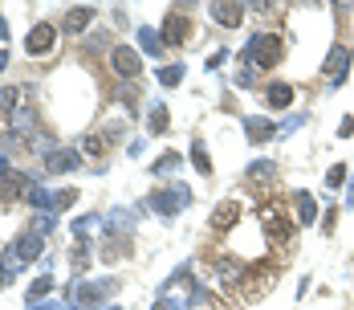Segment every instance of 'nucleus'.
<instances>
[{
	"mask_svg": "<svg viewBox=\"0 0 354 310\" xmlns=\"http://www.w3.org/2000/svg\"><path fill=\"white\" fill-rule=\"evenodd\" d=\"M159 82H163V86H179V82H183V66H163V70H159Z\"/></svg>",
	"mask_w": 354,
	"mask_h": 310,
	"instance_id": "obj_23",
	"label": "nucleus"
},
{
	"mask_svg": "<svg viewBox=\"0 0 354 310\" xmlns=\"http://www.w3.org/2000/svg\"><path fill=\"white\" fill-rule=\"evenodd\" d=\"M346 200H351V204H354V184H351V192H346Z\"/></svg>",
	"mask_w": 354,
	"mask_h": 310,
	"instance_id": "obj_36",
	"label": "nucleus"
},
{
	"mask_svg": "<svg viewBox=\"0 0 354 310\" xmlns=\"http://www.w3.org/2000/svg\"><path fill=\"white\" fill-rule=\"evenodd\" d=\"M21 98V90L17 86H8V90H0V110H12V102Z\"/></svg>",
	"mask_w": 354,
	"mask_h": 310,
	"instance_id": "obj_27",
	"label": "nucleus"
},
{
	"mask_svg": "<svg viewBox=\"0 0 354 310\" xmlns=\"http://www.w3.org/2000/svg\"><path fill=\"white\" fill-rule=\"evenodd\" d=\"M179 164H183V155H176V151H167L163 159H155V168H151V172H155V176H171V172L179 168Z\"/></svg>",
	"mask_w": 354,
	"mask_h": 310,
	"instance_id": "obj_22",
	"label": "nucleus"
},
{
	"mask_svg": "<svg viewBox=\"0 0 354 310\" xmlns=\"http://www.w3.org/2000/svg\"><path fill=\"white\" fill-rule=\"evenodd\" d=\"M244 135H249V143H269L277 135V127L269 119H244Z\"/></svg>",
	"mask_w": 354,
	"mask_h": 310,
	"instance_id": "obj_14",
	"label": "nucleus"
},
{
	"mask_svg": "<svg viewBox=\"0 0 354 310\" xmlns=\"http://www.w3.org/2000/svg\"><path fill=\"white\" fill-rule=\"evenodd\" d=\"M90 21H94V8H90V4H74V8L61 17V33H82Z\"/></svg>",
	"mask_w": 354,
	"mask_h": 310,
	"instance_id": "obj_12",
	"label": "nucleus"
},
{
	"mask_svg": "<svg viewBox=\"0 0 354 310\" xmlns=\"http://www.w3.org/2000/svg\"><path fill=\"white\" fill-rule=\"evenodd\" d=\"M74 200H78V192H74V188H65V192H57V196H53V209H70Z\"/></svg>",
	"mask_w": 354,
	"mask_h": 310,
	"instance_id": "obj_26",
	"label": "nucleus"
},
{
	"mask_svg": "<svg viewBox=\"0 0 354 310\" xmlns=\"http://www.w3.org/2000/svg\"><path fill=\"white\" fill-rule=\"evenodd\" d=\"M244 8H249V4L220 0V4H212V21H216V25H224V29H236V25L244 21Z\"/></svg>",
	"mask_w": 354,
	"mask_h": 310,
	"instance_id": "obj_9",
	"label": "nucleus"
},
{
	"mask_svg": "<svg viewBox=\"0 0 354 310\" xmlns=\"http://www.w3.org/2000/svg\"><path fill=\"white\" fill-rule=\"evenodd\" d=\"M45 168L49 172H74L78 168V151H49L45 155Z\"/></svg>",
	"mask_w": 354,
	"mask_h": 310,
	"instance_id": "obj_16",
	"label": "nucleus"
},
{
	"mask_svg": "<svg viewBox=\"0 0 354 310\" xmlns=\"http://www.w3.org/2000/svg\"><path fill=\"white\" fill-rule=\"evenodd\" d=\"M110 66H114V74H118V78H138V74H143L138 53H134V49H127V45L110 49Z\"/></svg>",
	"mask_w": 354,
	"mask_h": 310,
	"instance_id": "obj_5",
	"label": "nucleus"
},
{
	"mask_svg": "<svg viewBox=\"0 0 354 310\" xmlns=\"http://www.w3.org/2000/svg\"><path fill=\"white\" fill-rule=\"evenodd\" d=\"M281 57H285V41H281L277 33H257V37L249 41V49H244V61L257 66V70L281 66Z\"/></svg>",
	"mask_w": 354,
	"mask_h": 310,
	"instance_id": "obj_1",
	"label": "nucleus"
},
{
	"mask_svg": "<svg viewBox=\"0 0 354 310\" xmlns=\"http://www.w3.org/2000/svg\"><path fill=\"white\" fill-rule=\"evenodd\" d=\"M236 221H240V204H236V200H224V204H216V213H212V229H216V233L232 229Z\"/></svg>",
	"mask_w": 354,
	"mask_h": 310,
	"instance_id": "obj_13",
	"label": "nucleus"
},
{
	"mask_svg": "<svg viewBox=\"0 0 354 310\" xmlns=\"http://www.w3.org/2000/svg\"><path fill=\"white\" fill-rule=\"evenodd\" d=\"M82 147H86V155H102V139H94V135H90Z\"/></svg>",
	"mask_w": 354,
	"mask_h": 310,
	"instance_id": "obj_30",
	"label": "nucleus"
},
{
	"mask_svg": "<svg viewBox=\"0 0 354 310\" xmlns=\"http://www.w3.org/2000/svg\"><path fill=\"white\" fill-rule=\"evenodd\" d=\"M4 37H8V25H4V17H0V41H4Z\"/></svg>",
	"mask_w": 354,
	"mask_h": 310,
	"instance_id": "obj_33",
	"label": "nucleus"
},
{
	"mask_svg": "<svg viewBox=\"0 0 354 310\" xmlns=\"http://www.w3.org/2000/svg\"><path fill=\"white\" fill-rule=\"evenodd\" d=\"M147 204L155 209V213H163V217H176L183 204H191V192L176 184V188H167V192H155V196H147Z\"/></svg>",
	"mask_w": 354,
	"mask_h": 310,
	"instance_id": "obj_2",
	"label": "nucleus"
},
{
	"mask_svg": "<svg viewBox=\"0 0 354 310\" xmlns=\"http://www.w3.org/2000/svg\"><path fill=\"white\" fill-rule=\"evenodd\" d=\"M330 184H334V188H338V184H342V180H346V164H334V168H330Z\"/></svg>",
	"mask_w": 354,
	"mask_h": 310,
	"instance_id": "obj_29",
	"label": "nucleus"
},
{
	"mask_svg": "<svg viewBox=\"0 0 354 310\" xmlns=\"http://www.w3.org/2000/svg\"><path fill=\"white\" fill-rule=\"evenodd\" d=\"M29 127H33V110L29 106H12V135L29 131Z\"/></svg>",
	"mask_w": 354,
	"mask_h": 310,
	"instance_id": "obj_21",
	"label": "nucleus"
},
{
	"mask_svg": "<svg viewBox=\"0 0 354 310\" xmlns=\"http://www.w3.org/2000/svg\"><path fill=\"white\" fill-rule=\"evenodd\" d=\"M143 49H147V53H159V49H163V37H159L155 29H143Z\"/></svg>",
	"mask_w": 354,
	"mask_h": 310,
	"instance_id": "obj_25",
	"label": "nucleus"
},
{
	"mask_svg": "<svg viewBox=\"0 0 354 310\" xmlns=\"http://www.w3.org/2000/svg\"><path fill=\"white\" fill-rule=\"evenodd\" d=\"M216 278H220V286H240V282L249 278V269L236 266V262H220V266H216Z\"/></svg>",
	"mask_w": 354,
	"mask_h": 310,
	"instance_id": "obj_17",
	"label": "nucleus"
},
{
	"mask_svg": "<svg viewBox=\"0 0 354 310\" xmlns=\"http://www.w3.org/2000/svg\"><path fill=\"white\" fill-rule=\"evenodd\" d=\"M49 290H53V278L45 273V278H37V282L29 286V302H37V298H41V294H49Z\"/></svg>",
	"mask_w": 354,
	"mask_h": 310,
	"instance_id": "obj_24",
	"label": "nucleus"
},
{
	"mask_svg": "<svg viewBox=\"0 0 354 310\" xmlns=\"http://www.w3.org/2000/svg\"><path fill=\"white\" fill-rule=\"evenodd\" d=\"M53 41H57V29H53L49 21H41V25H33V29H29L25 49H29V57H45V53L53 49Z\"/></svg>",
	"mask_w": 354,
	"mask_h": 310,
	"instance_id": "obj_4",
	"label": "nucleus"
},
{
	"mask_svg": "<svg viewBox=\"0 0 354 310\" xmlns=\"http://www.w3.org/2000/svg\"><path fill=\"white\" fill-rule=\"evenodd\" d=\"M12 258H17V262H37V258H41V237H37L33 229H25V233L12 241Z\"/></svg>",
	"mask_w": 354,
	"mask_h": 310,
	"instance_id": "obj_8",
	"label": "nucleus"
},
{
	"mask_svg": "<svg viewBox=\"0 0 354 310\" xmlns=\"http://www.w3.org/2000/svg\"><path fill=\"white\" fill-rule=\"evenodd\" d=\"M354 131V115H346V119H342V127H338V135H342V139H346V135Z\"/></svg>",
	"mask_w": 354,
	"mask_h": 310,
	"instance_id": "obj_32",
	"label": "nucleus"
},
{
	"mask_svg": "<svg viewBox=\"0 0 354 310\" xmlns=\"http://www.w3.org/2000/svg\"><path fill=\"white\" fill-rule=\"evenodd\" d=\"M0 286H8V269L0 266Z\"/></svg>",
	"mask_w": 354,
	"mask_h": 310,
	"instance_id": "obj_34",
	"label": "nucleus"
},
{
	"mask_svg": "<svg viewBox=\"0 0 354 310\" xmlns=\"http://www.w3.org/2000/svg\"><path fill=\"white\" fill-rule=\"evenodd\" d=\"M29 192V172H8V176L0 180V200L12 209V204H21V196Z\"/></svg>",
	"mask_w": 354,
	"mask_h": 310,
	"instance_id": "obj_6",
	"label": "nucleus"
},
{
	"mask_svg": "<svg viewBox=\"0 0 354 310\" xmlns=\"http://www.w3.org/2000/svg\"><path fill=\"white\" fill-rule=\"evenodd\" d=\"M261 224H265V233L273 241H289L293 237V224L281 217V209H261Z\"/></svg>",
	"mask_w": 354,
	"mask_h": 310,
	"instance_id": "obj_10",
	"label": "nucleus"
},
{
	"mask_svg": "<svg viewBox=\"0 0 354 310\" xmlns=\"http://www.w3.org/2000/svg\"><path fill=\"white\" fill-rule=\"evenodd\" d=\"M159 37H163V45H187L191 41V17L187 12H167Z\"/></svg>",
	"mask_w": 354,
	"mask_h": 310,
	"instance_id": "obj_3",
	"label": "nucleus"
},
{
	"mask_svg": "<svg viewBox=\"0 0 354 310\" xmlns=\"http://www.w3.org/2000/svg\"><path fill=\"white\" fill-rule=\"evenodd\" d=\"M4 66H8V53H4V49H0V70H4Z\"/></svg>",
	"mask_w": 354,
	"mask_h": 310,
	"instance_id": "obj_35",
	"label": "nucleus"
},
{
	"mask_svg": "<svg viewBox=\"0 0 354 310\" xmlns=\"http://www.w3.org/2000/svg\"><path fill=\"white\" fill-rule=\"evenodd\" d=\"M191 164H196L200 176H212V159H208V147L200 139H191Z\"/></svg>",
	"mask_w": 354,
	"mask_h": 310,
	"instance_id": "obj_19",
	"label": "nucleus"
},
{
	"mask_svg": "<svg viewBox=\"0 0 354 310\" xmlns=\"http://www.w3.org/2000/svg\"><path fill=\"white\" fill-rule=\"evenodd\" d=\"M293 204H298V221L313 224V217H317V204H313L310 192H298V196H293Z\"/></svg>",
	"mask_w": 354,
	"mask_h": 310,
	"instance_id": "obj_18",
	"label": "nucleus"
},
{
	"mask_svg": "<svg viewBox=\"0 0 354 310\" xmlns=\"http://www.w3.org/2000/svg\"><path fill=\"white\" fill-rule=\"evenodd\" d=\"M147 127H151L155 135H163L167 127H171V115H167V106H163V102H159V106L151 110V119H147Z\"/></svg>",
	"mask_w": 354,
	"mask_h": 310,
	"instance_id": "obj_20",
	"label": "nucleus"
},
{
	"mask_svg": "<svg viewBox=\"0 0 354 310\" xmlns=\"http://www.w3.org/2000/svg\"><path fill=\"white\" fill-rule=\"evenodd\" d=\"M351 61H354V53L346 49V45H334V49H330V57H326V74H330V82H334V86L346 78Z\"/></svg>",
	"mask_w": 354,
	"mask_h": 310,
	"instance_id": "obj_7",
	"label": "nucleus"
},
{
	"mask_svg": "<svg viewBox=\"0 0 354 310\" xmlns=\"http://www.w3.org/2000/svg\"><path fill=\"white\" fill-rule=\"evenodd\" d=\"M114 290H118L114 278H106V282H86V286L78 290V298H82V302H94V298H106V294H114Z\"/></svg>",
	"mask_w": 354,
	"mask_h": 310,
	"instance_id": "obj_15",
	"label": "nucleus"
},
{
	"mask_svg": "<svg viewBox=\"0 0 354 310\" xmlns=\"http://www.w3.org/2000/svg\"><path fill=\"white\" fill-rule=\"evenodd\" d=\"M98 224V217H82V221L74 224V233H86V229H94Z\"/></svg>",
	"mask_w": 354,
	"mask_h": 310,
	"instance_id": "obj_31",
	"label": "nucleus"
},
{
	"mask_svg": "<svg viewBox=\"0 0 354 310\" xmlns=\"http://www.w3.org/2000/svg\"><path fill=\"white\" fill-rule=\"evenodd\" d=\"M265 102L273 106V110H289V106L298 102V90L289 86V82H269V90H265Z\"/></svg>",
	"mask_w": 354,
	"mask_h": 310,
	"instance_id": "obj_11",
	"label": "nucleus"
},
{
	"mask_svg": "<svg viewBox=\"0 0 354 310\" xmlns=\"http://www.w3.org/2000/svg\"><path fill=\"white\" fill-rule=\"evenodd\" d=\"M249 172H253V180H269V176H273V164H269V159H261V164H253Z\"/></svg>",
	"mask_w": 354,
	"mask_h": 310,
	"instance_id": "obj_28",
	"label": "nucleus"
}]
</instances>
